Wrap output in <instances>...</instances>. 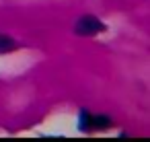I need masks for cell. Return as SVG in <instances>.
Instances as JSON below:
<instances>
[{
	"mask_svg": "<svg viewBox=\"0 0 150 142\" xmlns=\"http://www.w3.org/2000/svg\"><path fill=\"white\" fill-rule=\"evenodd\" d=\"M17 48V41L6 37V35H0V54H6V52H13Z\"/></svg>",
	"mask_w": 150,
	"mask_h": 142,
	"instance_id": "7a4b0ae2",
	"label": "cell"
},
{
	"mask_svg": "<svg viewBox=\"0 0 150 142\" xmlns=\"http://www.w3.org/2000/svg\"><path fill=\"white\" fill-rule=\"evenodd\" d=\"M74 31H76V35L91 37V35H97V33L105 31V25L99 19H95V17H80L76 27H74Z\"/></svg>",
	"mask_w": 150,
	"mask_h": 142,
	"instance_id": "6da1fadb",
	"label": "cell"
},
{
	"mask_svg": "<svg viewBox=\"0 0 150 142\" xmlns=\"http://www.w3.org/2000/svg\"><path fill=\"white\" fill-rule=\"evenodd\" d=\"M109 126H111V119L107 115H95L91 121V128H109Z\"/></svg>",
	"mask_w": 150,
	"mask_h": 142,
	"instance_id": "3957f363",
	"label": "cell"
},
{
	"mask_svg": "<svg viewBox=\"0 0 150 142\" xmlns=\"http://www.w3.org/2000/svg\"><path fill=\"white\" fill-rule=\"evenodd\" d=\"M91 121H93V117H91L86 111H82V113H80V124H78V128H80V130H91Z\"/></svg>",
	"mask_w": 150,
	"mask_h": 142,
	"instance_id": "277c9868",
	"label": "cell"
}]
</instances>
